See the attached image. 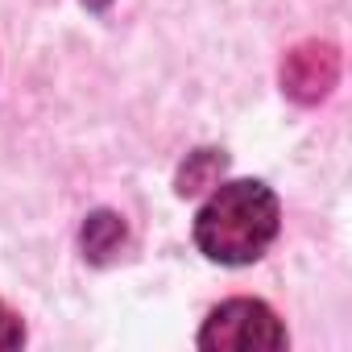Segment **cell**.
Masks as SVG:
<instances>
[{
    "label": "cell",
    "mask_w": 352,
    "mask_h": 352,
    "mask_svg": "<svg viewBox=\"0 0 352 352\" xmlns=\"http://www.w3.org/2000/svg\"><path fill=\"white\" fill-rule=\"evenodd\" d=\"M278 224H282L278 195L265 183L241 179V183H224L199 208L195 245L204 249V257L220 265H249L274 245Z\"/></svg>",
    "instance_id": "obj_1"
},
{
    "label": "cell",
    "mask_w": 352,
    "mask_h": 352,
    "mask_svg": "<svg viewBox=\"0 0 352 352\" xmlns=\"http://www.w3.org/2000/svg\"><path fill=\"white\" fill-rule=\"evenodd\" d=\"M199 348H208V352H278V348H286V327L278 323V315L265 302L228 298L208 315V323L199 331Z\"/></svg>",
    "instance_id": "obj_2"
},
{
    "label": "cell",
    "mask_w": 352,
    "mask_h": 352,
    "mask_svg": "<svg viewBox=\"0 0 352 352\" xmlns=\"http://www.w3.org/2000/svg\"><path fill=\"white\" fill-rule=\"evenodd\" d=\"M340 79V50L327 42H298L282 58V91L298 104H319Z\"/></svg>",
    "instance_id": "obj_3"
},
{
    "label": "cell",
    "mask_w": 352,
    "mask_h": 352,
    "mask_svg": "<svg viewBox=\"0 0 352 352\" xmlns=\"http://www.w3.org/2000/svg\"><path fill=\"white\" fill-rule=\"evenodd\" d=\"M120 249H124V224H120V216H112V212L87 216V224H83V253L91 261H112Z\"/></svg>",
    "instance_id": "obj_4"
},
{
    "label": "cell",
    "mask_w": 352,
    "mask_h": 352,
    "mask_svg": "<svg viewBox=\"0 0 352 352\" xmlns=\"http://www.w3.org/2000/svg\"><path fill=\"white\" fill-rule=\"evenodd\" d=\"M224 166H228V157L220 149H195L183 162V170H179V195L187 199V195H199V191L216 187L220 174H224Z\"/></svg>",
    "instance_id": "obj_5"
},
{
    "label": "cell",
    "mask_w": 352,
    "mask_h": 352,
    "mask_svg": "<svg viewBox=\"0 0 352 352\" xmlns=\"http://www.w3.org/2000/svg\"><path fill=\"white\" fill-rule=\"evenodd\" d=\"M21 340H25V323H21V315H13L5 302H0V352L21 348Z\"/></svg>",
    "instance_id": "obj_6"
},
{
    "label": "cell",
    "mask_w": 352,
    "mask_h": 352,
    "mask_svg": "<svg viewBox=\"0 0 352 352\" xmlns=\"http://www.w3.org/2000/svg\"><path fill=\"white\" fill-rule=\"evenodd\" d=\"M83 5H87V9H108L112 0H83Z\"/></svg>",
    "instance_id": "obj_7"
}]
</instances>
